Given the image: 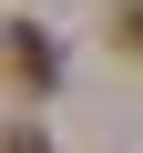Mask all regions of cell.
<instances>
[{
    "label": "cell",
    "mask_w": 143,
    "mask_h": 153,
    "mask_svg": "<svg viewBox=\"0 0 143 153\" xmlns=\"http://www.w3.org/2000/svg\"><path fill=\"white\" fill-rule=\"evenodd\" d=\"M10 71H21V82H41V92L61 82V51H51V31H41V21H21V31H10Z\"/></svg>",
    "instance_id": "obj_1"
},
{
    "label": "cell",
    "mask_w": 143,
    "mask_h": 153,
    "mask_svg": "<svg viewBox=\"0 0 143 153\" xmlns=\"http://www.w3.org/2000/svg\"><path fill=\"white\" fill-rule=\"evenodd\" d=\"M112 21H123V41L143 51V0H123V10H112Z\"/></svg>",
    "instance_id": "obj_2"
},
{
    "label": "cell",
    "mask_w": 143,
    "mask_h": 153,
    "mask_svg": "<svg viewBox=\"0 0 143 153\" xmlns=\"http://www.w3.org/2000/svg\"><path fill=\"white\" fill-rule=\"evenodd\" d=\"M0 153H51V133H31V123H21V133L0 143Z\"/></svg>",
    "instance_id": "obj_3"
}]
</instances>
